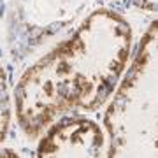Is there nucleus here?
Segmentation results:
<instances>
[{"label": "nucleus", "mask_w": 158, "mask_h": 158, "mask_svg": "<svg viewBox=\"0 0 158 158\" xmlns=\"http://www.w3.org/2000/svg\"><path fill=\"white\" fill-rule=\"evenodd\" d=\"M90 0H14L11 12V44L19 55L72 25Z\"/></svg>", "instance_id": "3"}, {"label": "nucleus", "mask_w": 158, "mask_h": 158, "mask_svg": "<svg viewBox=\"0 0 158 158\" xmlns=\"http://www.w3.org/2000/svg\"><path fill=\"white\" fill-rule=\"evenodd\" d=\"M130 2L141 11L155 12V9H156V0H130Z\"/></svg>", "instance_id": "6"}, {"label": "nucleus", "mask_w": 158, "mask_h": 158, "mask_svg": "<svg viewBox=\"0 0 158 158\" xmlns=\"http://www.w3.org/2000/svg\"><path fill=\"white\" fill-rule=\"evenodd\" d=\"M12 119V97L11 86L4 65L0 63V144L7 139Z\"/></svg>", "instance_id": "5"}, {"label": "nucleus", "mask_w": 158, "mask_h": 158, "mask_svg": "<svg viewBox=\"0 0 158 158\" xmlns=\"http://www.w3.org/2000/svg\"><path fill=\"white\" fill-rule=\"evenodd\" d=\"M106 135L88 116H63L39 137L37 158H104Z\"/></svg>", "instance_id": "4"}, {"label": "nucleus", "mask_w": 158, "mask_h": 158, "mask_svg": "<svg viewBox=\"0 0 158 158\" xmlns=\"http://www.w3.org/2000/svg\"><path fill=\"white\" fill-rule=\"evenodd\" d=\"M130 51V23L107 7L91 11L18 79L12 106L23 134L39 139L56 119L106 106L128 67Z\"/></svg>", "instance_id": "1"}, {"label": "nucleus", "mask_w": 158, "mask_h": 158, "mask_svg": "<svg viewBox=\"0 0 158 158\" xmlns=\"http://www.w3.org/2000/svg\"><path fill=\"white\" fill-rule=\"evenodd\" d=\"M0 158H21V155L11 148H0Z\"/></svg>", "instance_id": "7"}, {"label": "nucleus", "mask_w": 158, "mask_h": 158, "mask_svg": "<svg viewBox=\"0 0 158 158\" xmlns=\"http://www.w3.org/2000/svg\"><path fill=\"white\" fill-rule=\"evenodd\" d=\"M104 158H156V21L106 104Z\"/></svg>", "instance_id": "2"}]
</instances>
